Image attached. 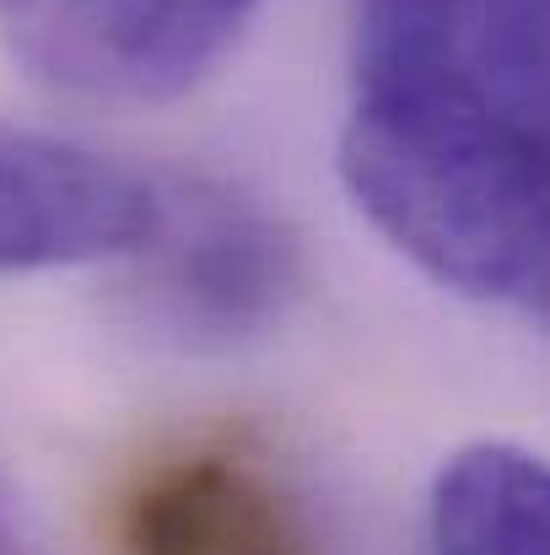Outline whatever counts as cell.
I'll return each instance as SVG.
<instances>
[{"mask_svg": "<svg viewBox=\"0 0 550 555\" xmlns=\"http://www.w3.org/2000/svg\"><path fill=\"white\" fill-rule=\"evenodd\" d=\"M341 179L437 286L550 324V130L448 87L357 76Z\"/></svg>", "mask_w": 550, "mask_h": 555, "instance_id": "obj_1", "label": "cell"}, {"mask_svg": "<svg viewBox=\"0 0 550 555\" xmlns=\"http://www.w3.org/2000/svg\"><path fill=\"white\" fill-rule=\"evenodd\" d=\"M136 324L179 351H232L286 319L303 292V248L243 189L189 179L163 189L157 232L136 248Z\"/></svg>", "mask_w": 550, "mask_h": 555, "instance_id": "obj_2", "label": "cell"}, {"mask_svg": "<svg viewBox=\"0 0 550 555\" xmlns=\"http://www.w3.org/2000/svg\"><path fill=\"white\" fill-rule=\"evenodd\" d=\"M259 0H0L33 81L81 103H168L221 65Z\"/></svg>", "mask_w": 550, "mask_h": 555, "instance_id": "obj_3", "label": "cell"}, {"mask_svg": "<svg viewBox=\"0 0 550 555\" xmlns=\"http://www.w3.org/2000/svg\"><path fill=\"white\" fill-rule=\"evenodd\" d=\"M362 81H426L550 130V0H362Z\"/></svg>", "mask_w": 550, "mask_h": 555, "instance_id": "obj_4", "label": "cell"}, {"mask_svg": "<svg viewBox=\"0 0 550 555\" xmlns=\"http://www.w3.org/2000/svg\"><path fill=\"white\" fill-rule=\"evenodd\" d=\"M163 216V189L136 168L38 130L0 125V275L136 254Z\"/></svg>", "mask_w": 550, "mask_h": 555, "instance_id": "obj_5", "label": "cell"}, {"mask_svg": "<svg viewBox=\"0 0 550 555\" xmlns=\"http://www.w3.org/2000/svg\"><path fill=\"white\" fill-rule=\"evenodd\" d=\"M119 555H324L286 486L232 448L152 464L119 502Z\"/></svg>", "mask_w": 550, "mask_h": 555, "instance_id": "obj_6", "label": "cell"}, {"mask_svg": "<svg viewBox=\"0 0 550 555\" xmlns=\"http://www.w3.org/2000/svg\"><path fill=\"white\" fill-rule=\"evenodd\" d=\"M432 555H550V459L519 442H475L437 469Z\"/></svg>", "mask_w": 550, "mask_h": 555, "instance_id": "obj_7", "label": "cell"}, {"mask_svg": "<svg viewBox=\"0 0 550 555\" xmlns=\"http://www.w3.org/2000/svg\"><path fill=\"white\" fill-rule=\"evenodd\" d=\"M0 555H27L22 534H16V518H11V502H5V486H0Z\"/></svg>", "mask_w": 550, "mask_h": 555, "instance_id": "obj_8", "label": "cell"}]
</instances>
